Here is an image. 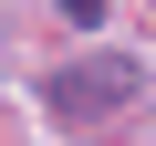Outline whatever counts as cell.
Returning a JSON list of instances; mask_svg holds the SVG:
<instances>
[{
  "instance_id": "6da1fadb",
  "label": "cell",
  "mask_w": 156,
  "mask_h": 146,
  "mask_svg": "<svg viewBox=\"0 0 156 146\" xmlns=\"http://www.w3.org/2000/svg\"><path fill=\"white\" fill-rule=\"evenodd\" d=\"M135 94H146V73H135L125 52H83V63L42 73V104H52L62 125H115V115H125Z\"/></svg>"
},
{
  "instance_id": "7a4b0ae2",
  "label": "cell",
  "mask_w": 156,
  "mask_h": 146,
  "mask_svg": "<svg viewBox=\"0 0 156 146\" xmlns=\"http://www.w3.org/2000/svg\"><path fill=\"white\" fill-rule=\"evenodd\" d=\"M62 21H104V0H62Z\"/></svg>"
}]
</instances>
